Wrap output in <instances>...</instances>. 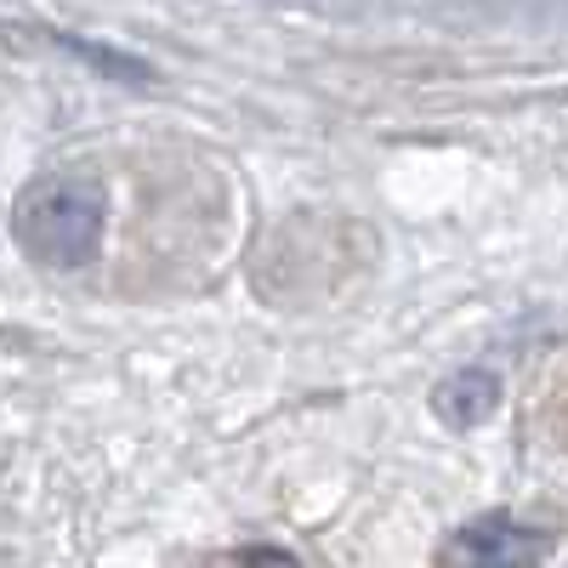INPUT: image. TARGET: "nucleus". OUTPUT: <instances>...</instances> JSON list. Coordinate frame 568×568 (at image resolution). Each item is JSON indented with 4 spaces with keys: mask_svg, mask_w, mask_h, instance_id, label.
I'll use <instances>...</instances> for the list:
<instances>
[{
    "mask_svg": "<svg viewBox=\"0 0 568 568\" xmlns=\"http://www.w3.org/2000/svg\"><path fill=\"white\" fill-rule=\"evenodd\" d=\"M103 216H109V200L103 187L80 176V171H45L34 176L18 205H12V233L29 262L40 267H85L103 245Z\"/></svg>",
    "mask_w": 568,
    "mask_h": 568,
    "instance_id": "nucleus-1",
    "label": "nucleus"
},
{
    "mask_svg": "<svg viewBox=\"0 0 568 568\" xmlns=\"http://www.w3.org/2000/svg\"><path fill=\"white\" fill-rule=\"evenodd\" d=\"M535 557H540V535L506 511L471 517L444 546V568H529Z\"/></svg>",
    "mask_w": 568,
    "mask_h": 568,
    "instance_id": "nucleus-2",
    "label": "nucleus"
},
{
    "mask_svg": "<svg viewBox=\"0 0 568 568\" xmlns=\"http://www.w3.org/2000/svg\"><path fill=\"white\" fill-rule=\"evenodd\" d=\"M495 404H500V375L495 369H460V375H449V382L433 393V409L455 426V433L478 426Z\"/></svg>",
    "mask_w": 568,
    "mask_h": 568,
    "instance_id": "nucleus-3",
    "label": "nucleus"
}]
</instances>
